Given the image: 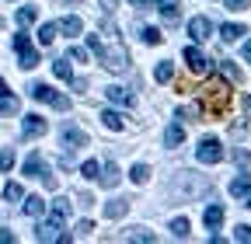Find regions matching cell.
I'll list each match as a JSON object with an SVG mask.
<instances>
[{
	"mask_svg": "<svg viewBox=\"0 0 251 244\" xmlns=\"http://www.w3.org/2000/svg\"><path fill=\"white\" fill-rule=\"evenodd\" d=\"M98 181H101V185H105V189H115V185H119V181H122V171H119V168H115V164L108 161V164H105V168L98 171Z\"/></svg>",
	"mask_w": 251,
	"mask_h": 244,
	"instance_id": "obj_12",
	"label": "cell"
},
{
	"mask_svg": "<svg viewBox=\"0 0 251 244\" xmlns=\"http://www.w3.org/2000/svg\"><path fill=\"white\" fill-rule=\"evenodd\" d=\"M46 129H49V122H46L42 115H35V112L25 115V122H21V136H25V140H35V136H42Z\"/></svg>",
	"mask_w": 251,
	"mask_h": 244,
	"instance_id": "obj_6",
	"label": "cell"
},
{
	"mask_svg": "<svg viewBox=\"0 0 251 244\" xmlns=\"http://www.w3.org/2000/svg\"><path fill=\"white\" fill-rule=\"evenodd\" d=\"M105 98H108L112 105H119V108H129V105H133V95H129L126 87H119V84L105 87Z\"/></svg>",
	"mask_w": 251,
	"mask_h": 244,
	"instance_id": "obj_11",
	"label": "cell"
},
{
	"mask_svg": "<svg viewBox=\"0 0 251 244\" xmlns=\"http://www.w3.org/2000/svg\"><path fill=\"white\" fill-rule=\"evenodd\" d=\"M248 4H251V0H224V7H227V11H244Z\"/></svg>",
	"mask_w": 251,
	"mask_h": 244,
	"instance_id": "obj_41",
	"label": "cell"
},
{
	"mask_svg": "<svg viewBox=\"0 0 251 244\" xmlns=\"http://www.w3.org/2000/svg\"><path fill=\"white\" fill-rule=\"evenodd\" d=\"M63 146H67V150H80V146H87V133L77 129V126H63Z\"/></svg>",
	"mask_w": 251,
	"mask_h": 244,
	"instance_id": "obj_9",
	"label": "cell"
},
{
	"mask_svg": "<svg viewBox=\"0 0 251 244\" xmlns=\"http://www.w3.org/2000/svg\"><path fill=\"white\" fill-rule=\"evenodd\" d=\"M59 227H63V217L49 213V220H42V223L35 227V241H56V237H59Z\"/></svg>",
	"mask_w": 251,
	"mask_h": 244,
	"instance_id": "obj_7",
	"label": "cell"
},
{
	"mask_svg": "<svg viewBox=\"0 0 251 244\" xmlns=\"http://www.w3.org/2000/svg\"><path fill=\"white\" fill-rule=\"evenodd\" d=\"M234 241H241V244H251V227H248V223H241V227L234 230Z\"/></svg>",
	"mask_w": 251,
	"mask_h": 244,
	"instance_id": "obj_38",
	"label": "cell"
},
{
	"mask_svg": "<svg viewBox=\"0 0 251 244\" xmlns=\"http://www.w3.org/2000/svg\"><path fill=\"white\" fill-rule=\"evenodd\" d=\"M77 202H80V206H94V199H91V192H80V195H77Z\"/></svg>",
	"mask_w": 251,
	"mask_h": 244,
	"instance_id": "obj_45",
	"label": "cell"
},
{
	"mask_svg": "<svg viewBox=\"0 0 251 244\" xmlns=\"http://www.w3.org/2000/svg\"><path fill=\"white\" fill-rule=\"evenodd\" d=\"M126 213H129V202H126V199H112V202H105V217H108V220H122Z\"/></svg>",
	"mask_w": 251,
	"mask_h": 244,
	"instance_id": "obj_16",
	"label": "cell"
},
{
	"mask_svg": "<svg viewBox=\"0 0 251 244\" xmlns=\"http://www.w3.org/2000/svg\"><path fill=\"white\" fill-rule=\"evenodd\" d=\"M196 157H199L202 164H220V161H224V143H220L216 136L199 140V146H196Z\"/></svg>",
	"mask_w": 251,
	"mask_h": 244,
	"instance_id": "obj_2",
	"label": "cell"
},
{
	"mask_svg": "<svg viewBox=\"0 0 251 244\" xmlns=\"http://www.w3.org/2000/svg\"><path fill=\"white\" fill-rule=\"evenodd\" d=\"M101 63H105L112 73H126V63H129V56H126V49H122V46H105Z\"/></svg>",
	"mask_w": 251,
	"mask_h": 244,
	"instance_id": "obj_5",
	"label": "cell"
},
{
	"mask_svg": "<svg viewBox=\"0 0 251 244\" xmlns=\"http://www.w3.org/2000/svg\"><path fill=\"white\" fill-rule=\"evenodd\" d=\"M216 67H220V73H224L227 80H241V70H237V67L230 63V59H220V63H216Z\"/></svg>",
	"mask_w": 251,
	"mask_h": 244,
	"instance_id": "obj_29",
	"label": "cell"
},
{
	"mask_svg": "<svg viewBox=\"0 0 251 244\" xmlns=\"http://www.w3.org/2000/svg\"><path fill=\"white\" fill-rule=\"evenodd\" d=\"M234 161H237V164H248V161H251V154H248V150H237Z\"/></svg>",
	"mask_w": 251,
	"mask_h": 244,
	"instance_id": "obj_44",
	"label": "cell"
},
{
	"mask_svg": "<svg viewBox=\"0 0 251 244\" xmlns=\"http://www.w3.org/2000/svg\"><path fill=\"white\" fill-rule=\"evenodd\" d=\"M129 178L136 181V185H147V181H150V168H147V164H136V168L129 171Z\"/></svg>",
	"mask_w": 251,
	"mask_h": 244,
	"instance_id": "obj_31",
	"label": "cell"
},
{
	"mask_svg": "<svg viewBox=\"0 0 251 244\" xmlns=\"http://www.w3.org/2000/svg\"><path fill=\"white\" fill-rule=\"evenodd\" d=\"M188 35H192L196 42H206V39L213 35V24H209V18H192V21H188Z\"/></svg>",
	"mask_w": 251,
	"mask_h": 244,
	"instance_id": "obj_10",
	"label": "cell"
},
{
	"mask_svg": "<svg viewBox=\"0 0 251 244\" xmlns=\"http://www.w3.org/2000/svg\"><path fill=\"white\" fill-rule=\"evenodd\" d=\"M87 49H91V52H94V56H98V59H101V56H105V42H101V39H98V35H87Z\"/></svg>",
	"mask_w": 251,
	"mask_h": 244,
	"instance_id": "obj_34",
	"label": "cell"
},
{
	"mask_svg": "<svg viewBox=\"0 0 251 244\" xmlns=\"http://www.w3.org/2000/svg\"><path fill=\"white\" fill-rule=\"evenodd\" d=\"M241 35H244L241 24H224V28H220V39H224V42H237Z\"/></svg>",
	"mask_w": 251,
	"mask_h": 244,
	"instance_id": "obj_26",
	"label": "cell"
},
{
	"mask_svg": "<svg viewBox=\"0 0 251 244\" xmlns=\"http://www.w3.org/2000/svg\"><path fill=\"white\" fill-rule=\"evenodd\" d=\"M244 112H248V115H251V95H248V98H244Z\"/></svg>",
	"mask_w": 251,
	"mask_h": 244,
	"instance_id": "obj_48",
	"label": "cell"
},
{
	"mask_svg": "<svg viewBox=\"0 0 251 244\" xmlns=\"http://www.w3.org/2000/svg\"><path fill=\"white\" fill-rule=\"evenodd\" d=\"M202 220H206V227H209V230H220V223H224V206H206Z\"/></svg>",
	"mask_w": 251,
	"mask_h": 244,
	"instance_id": "obj_17",
	"label": "cell"
},
{
	"mask_svg": "<svg viewBox=\"0 0 251 244\" xmlns=\"http://www.w3.org/2000/svg\"><path fill=\"white\" fill-rule=\"evenodd\" d=\"M129 4H133V7H143V11H150V7L161 4V0H129Z\"/></svg>",
	"mask_w": 251,
	"mask_h": 244,
	"instance_id": "obj_42",
	"label": "cell"
},
{
	"mask_svg": "<svg viewBox=\"0 0 251 244\" xmlns=\"http://www.w3.org/2000/svg\"><path fill=\"white\" fill-rule=\"evenodd\" d=\"M52 73H56L59 80H74V70H70V56H67V59H56V63H52Z\"/></svg>",
	"mask_w": 251,
	"mask_h": 244,
	"instance_id": "obj_24",
	"label": "cell"
},
{
	"mask_svg": "<svg viewBox=\"0 0 251 244\" xmlns=\"http://www.w3.org/2000/svg\"><path fill=\"white\" fill-rule=\"evenodd\" d=\"M101 122L112 129V133H122L126 129V122H122V112H115V108H101Z\"/></svg>",
	"mask_w": 251,
	"mask_h": 244,
	"instance_id": "obj_14",
	"label": "cell"
},
{
	"mask_svg": "<svg viewBox=\"0 0 251 244\" xmlns=\"http://www.w3.org/2000/svg\"><path fill=\"white\" fill-rule=\"evenodd\" d=\"M70 59H74V63H87V49L74 46V49H70Z\"/></svg>",
	"mask_w": 251,
	"mask_h": 244,
	"instance_id": "obj_40",
	"label": "cell"
},
{
	"mask_svg": "<svg viewBox=\"0 0 251 244\" xmlns=\"http://www.w3.org/2000/svg\"><path fill=\"white\" fill-rule=\"evenodd\" d=\"M59 32H63V35H80V32H84V21H80L77 14H70V18L59 21Z\"/></svg>",
	"mask_w": 251,
	"mask_h": 244,
	"instance_id": "obj_18",
	"label": "cell"
},
{
	"mask_svg": "<svg viewBox=\"0 0 251 244\" xmlns=\"http://www.w3.org/2000/svg\"><path fill=\"white\" fill-rule=\"evenodd\" d=\"M14 52H18V59H21V67H25V70L39 67V52L31 49V42H28V35H25V28L14 35Z\"/></svg>",
	"mask_w": 251,
	"mask_h": 244,
	"instance_id": "obj_3",
	"label": "cell"
},
{
	"mask_svg": "<svg viewBox=\"0 0 251 244\" xmlns=\"http://www.w3.org/2000/svg\"><path fill=\"white\" fill-rule=\"evenodd\" d=\"M52 213L67 220V217H70V199H63V195H59V199H52Z\"/></svg>",
	"mask_w": 251,
	"mask_h": 244,
	"instance_id": "obj_33",
	"label": "cell"
},
{
	"mask_svg": "<svg viewBox=\"0 0 251 244\" xmlns=\"http://www.w3.org/2000/svg\"><path fill=\"white\" fill-rule=\"evenodd\" d=\"M199 115H202V105H181L178 108V119H188V122H199Z\"/></svg>",
	"mask_w": 251,
	"mask_h": 244,
	"instance_id": "obj_28",
	"label": "cell"
},
{
	"mask_svg": "<svg viewBox=\"0 0 251 244\" xmlns=\"http://www.w3.org/2000/svg\"><path fill=\"white\" fill-rule=\"evenodd\" d=\"M56 32H59V24H52V21H49V24H42V28H39V42H42V46H49V42L56 39Z\"/></svg>",
	"mask_w": 251,
	"mask_h": 244,
	"instance_id": "obj_30",
	"label": "cell"
},
{
	"mask_svg": "<svg viewBox=\"0 0 251 244\" xmlns=\"http://www.w3.org/2000/svg\"><path fill=\"white\" fill-rule=\"evenodd\" d=\"M98 171H101L98 161H84V164H80V174H84V178H98Z\"/></svg>",
	"mask_w": 251,
	"mask_h": 244,
	"instance_id": "obj_35",
	"label": "cell"
},
{
	"mask_svg": "<svg viewBox=\"0 0 251 244\" xmlns=\"http://www.w3.org/2000/svg\"><path fill=\"white\" fill-rule=\"evenodd\" d=\"M244 59L251 63V42H244Z\"/></svg>",
	"mask_w": 251,
	"mask_h": 244,
	"instance_id": "obj_46",
	"label": "cell"
},
{
	"mask_svg": "<svg viewBox=\"0 0 251 244\" xmlns=\"http://www.w3.org/2000/svg\"><path fill=\"white\" fill-rule=\"evenodd\" d=\"M4 195H7L11 202H18V199H21V185H18V181H11V185L4 189Z\"/></svg>",
	"mask_w": 251,
	"mask_h": 244,
	"instance_id": "obj_39",
	"label": "cell"
},
{
	"mask_svg": "<svg viewBox=\"0 0 251 244\" xmlns=\"http://www.w3.org/2000/svg\"><path fill=\"white\" fill-rule=\"evenodd\" d=\"M101 7H105V11H112V7H115V0H101Z\"/></svg>",
	"mask_w": 251,
	"mask_h": 244,
	"instance_id": "obj_47",
	"label": "cell"
},
{
	"mask_svg": "<svg viewBox=\"0 0 251 244\" xmlns=\"http://www.w3.org/2000/svg\"><path fill=\"white\" fill-rule=\"evenodd\" d=\"M126 237H129V241H140V244H153V241H157V234H150L147 227H136V230H129Z\"/></svg>",
	"mask_w": 251,
	"mask_h": 244,
	"instance_id": "obj_27",
	"label": "cell"
},
{
	"mask_svg": "<svg viewBox=\"0 0 251 244\" xmlns=\"http://www.w3.org/2000/svg\"><path fill=\"white\" fill-rule=\"evenodd\" d=\"M21 108V101L11 95V91H4V95H0V115H14Z\"/></svg>",
	"mask_w": 251,
	"mask_h": 244,
	"instance_id": "obj_23",
	"label": "cell"
},
{
	"mask_svg": "<svg viewBox=\"0 0 251 244\" xmlns=\"http://www.w3.org/2000/svg\"><path fill=\"white\" fill-rule=\"evenodd\" d=\"M168 230H171V237H178V241H185V237H188V234H192V223H188V220H185V217H175V220H171V227H168Z\"/></svg>",
	"mask_w": 251,
	"mask_h": 244,
	"instance_id": "obj_19",
	"label": "cell"
},
{
	"mask_svg": "<svg viewBox=\"0 0 251 244\" xmlns=\"http://www.w3.org/2000/svg\"><path fill=\"white\" fill-rule=\"evenodd\" d=\"M35 18H39V7H21V11H18V28L35 24Z\"/></svg>",
	"mask_w": 251,
	"mask_h": 244,
	"instance_id": "obj_25",
	"label": "cell"
},
{
	"mask_svg": "<svg viewBox=\"0 0 251 244\" xmlns=\"http://www.w3.org/2000/svg\"><path fill=\"white\" fill-rule=\"evenodd\" d=\"M153 77H157V80H161V84H168V80L175 77V67H171V63H157V70H153Z\"/></svg>",
	"mask_w": 251,
	"mask_h": 244,
	"instance_id": "obj_32",
	"label": "cell"
},
{
	"mask_svg": "<svg viewBox=\"0 0 251 244\" xmlns=\"http://www.w3.org/2000/svg\"><path fill=\"white\" fill-rule=\"evenodd\" d=\"M28 95L35 98V101H42V105H52L56 112H67V108H70V98H67V95H59V91H52V87L42 84V80L31 84V87H28Z\"/></svg>",
	"mask_w": 251,
	"mask_h": 244,
	"instance_id": "obj_1",
	"label": "cell"
},
{
	"mask_svg": "<svg viewBox=\"0 0 251 244\" xmlns=\"http://www.w3.org/2000/svg\"><path fill=\"white\" fill-rule=\"evenodd\" d=\"M157 11H161V18L168 21V24H175L181 14H178V4H175V0H161V4H157Z\"/></svg>",
	"mask_w": 251,
	"mask_h": 244,
	"instance_id": "obj_20",
	"label": "cell"
},
{
	"mask_svg": "<svg viewBox=\"0 0 251 244\" xmlns=\"http://www.w3.org/2000/svg\"><path fill=\"white\" fill-rule=\"evenodd\" d=\"M181 140H185V129L178 126V122L164 129V146H181Z\"/></svg>",
	"mask_w": 251,
	"mask_h": 244,
	"instance_id": "obj_22",
	"label": "cell"
},
{
	"mask_svg": "<svg viewBox=\"0 0 251 244\" xmlns=\"http://www.w3.org/2000/svg\"><path fill=\"white\" fill-rule=\"evenodd\" d=\"M91 230H94L91 220H80V223H77V234H91Z\"/></svg>",
	"mask_w": 251,
	"mask_h": 244,
	"instance_id": "obj_43",
	"label": "cell"
},
{
	"mask_svg": "<svg viewBox=\"0 0 251 244\" xmlns=\"http://www.w3.org/2000/svg\"><path fill=\"white\" fill-rule=\"evenodd\" d=\"M161 39H164V35H161V28H143V42H147V46H157Z\"/></svg>",
	"mask_w": 251,
	"mask_h": 244,
	"instance_id": "obj_36",
	"label": "cell"
},
{
	"mask_svg": "<svg viewBox=\"0 0 251 244\" xmlns=\"http://www.w3.org/2000/svg\"><path fill=\"white\" fill-rule=\"evenodd\" d=\"M21 209L28 213V217H42V213H46V202H42V195H28Z\"/></svg>",
	"mask_w": 251,
	"mask_h": 244,
	"instance_id": "obj_21",
	"label": "cell"
},
{
	"mask_svg": "<svg viewBox=\"0 0 251 244\" xmlns=\"http://www.w3.org/2000/svg\"><path fill=\"white\" fill-rule=\"evenodd\" d=\"M202 101H209V105H216V112H224L227 108V101H230V91H227V84H206L202 87Z\"/></svg>",
	"mask_w": 251,
	"mask_h": 244,
	"instance_id": "obj_4",
	"label": "cell"
},
{
	"mask_svg": "<svg viewBox=\"0 0 251 244\" xmlns=\"http://www.w3.org/2000/svg\"><path fill=\"white\" fill-rule=\"evenodd\" d=\"M14 168V150H0V171H11Z\"/></svg>",
	"mask_w": 251,
	"mask_h": 244,
	"instance_id": "obj_37",
	"label": "cell"
},
{
	"mask_svg": "<svg viewBox=\"0 0 251 244\" xmlns=\"http://www.w3.org/2000/svg\"><path fill=\"white\" fill-rule=\"evenodd\" d=\"M230 195L234 199H251V178L248 174H241V178L230 181Z\"/></svg>",
	"mask_w": 251,
	"mask_h": 244,
	"instance_id": "obj_15",
	"label": "cell"
},
{
	"mask_svg": "<svg viewBox=\"0 0 251 244\" xmlns=\"http://www.w3.org/2000/svg\"><path fill=\"white\" fill-rule=\"evenodd\" d=\"M21 174H25V178H42V154H39V150H35V154H28Z\"/></svg>",
	"mask_w": 251,
	"mask_h": 244,
	"instance_id": "obj_13",
	"label": "cell"
},
{
	"mask_svg": "<svg viewBox=\"0 0 251 244\" xmlns=\"http://www.w3.org/2000/svg\"><path fill=\"white\" fill-rule=\"evenodd\" d=\"M185 63H188V70H192V73H206V70H209V59H206L196 46H185Z\"/></svg>",
	"mask_w": 251,
	"mask_h": 244,
	"instance_id": "obj_8",
	"label": "cell"
}]
</instances>
